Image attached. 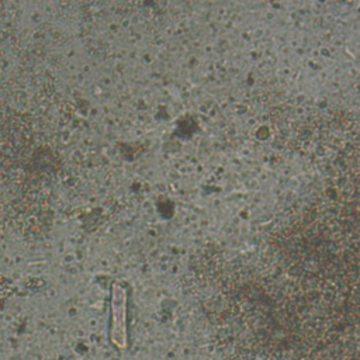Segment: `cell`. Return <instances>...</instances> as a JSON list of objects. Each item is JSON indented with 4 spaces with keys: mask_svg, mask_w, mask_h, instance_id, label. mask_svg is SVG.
<instances>
[{
    "mask_svg": "<svg viewBox=\"0 0 360 360\" xmlns=\"http://www.w3.org/2000/svg\"><path fill=\"white\" fill-rule=\"evenodd\" d=\"M111 342L120 347L125 349L128 345L127 333V291L118 284H114L111 294Z\"/></svg>",
    "mask_w": 360,
    "mask_h": 360,
    "instance_id": "6da1fadb",
    "label": "cell"
}]
</instances>
